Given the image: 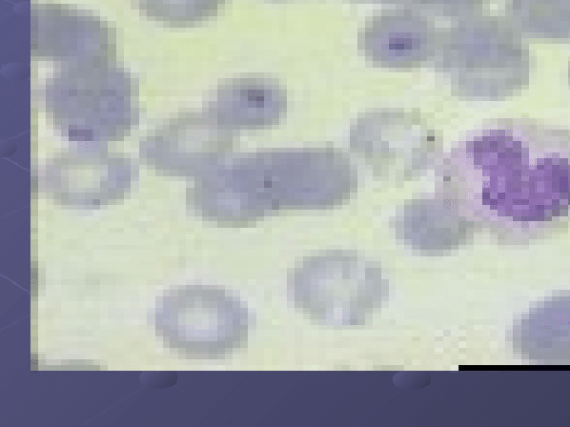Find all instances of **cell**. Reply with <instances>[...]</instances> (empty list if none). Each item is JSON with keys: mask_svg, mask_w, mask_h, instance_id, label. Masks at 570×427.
<instances>
[{"mask_svg": "<svg viewBox=\"0 0 570 427\" xmlns=\"http://www.w3.org/2000/svg\"><path fill=\"white\" fill-rule=\"evenodd\" d=\"M451 199L474 230L523 245L570 229V129L500 118L451 157Z\"/></svg>", "mask_w": 570, "mask_h": 427, "instance_id": "1", "label": "cell"}, {"mask_svg": "<svg viewBox=\"0 0 570 427\" xmlns=\"http://www.w3.org/2000/svg\"><path fill=\"white\" fill-rule=\"evenodd\" d=\"M53 128L68 141L108 145L122 141L139 121V87L111 61L61 67L41 89Z\"/></svg>", "mask_w": 570, "mask_h": 427, "instance_id": "2", "label": "cell"}, {"mask_svg": "<svg viewBox=\"0 0 570 427\" xmlns=\"http://www.w3.org/2000/svg\"><path fill=\"white\" fill-rule=\"evenodd\" d=\"M288 297L313 322L366 324L389 297L379 262L355 250H326L305 257L288 271Z\"/></svg>", "mask_w": 570, "mask_h": 427, "instance_id": "3", "label": "cell"}, {"mask_svg": "<svg viewBox=\"0 0 570 427\" xmlns=\"http://www.w3.org/2000/svg\"><path fill=\"white\" fill-rule=\"evenodd\" d=\"M450 44L451 72L460 95L501 101L528 89L529 46L505 16L465 17L452 28Z\"/></svg>", "mask_w": 570, "mask_h": 427, "instance_id": "4", "label": "cell"}, {"mask_svg": "<svg viewBox=\"0 0 570 427\" xmlns=\"http://www.w3.org/2000/svg\"><path fill=\"white\" fill-rule=\"evenodd\" d=\"M155 332L165 347L188 358L215 359L247 346L248 308L210 285H186L158 299Z\"/></svg>", "mask_w": 570, "mask_h": 427, "instance_id": "5", "label": "cell"}, {"mask_svg": "<svg viewBox=\"0 0 570 427\" xmlns=\"http://www.w3.org/2000/svg\"><path fill=\"white\" fill-rule=\"evenodd\" d=\"M138 163L101 145L76 143L41 166L37 190L56 205L96 210L125 199L138 180Z\"/></svg>", "mask_w": 570, "mask_h": 427, "instance_id": "6", "label": "cell"}, {"mask_svg": "<svg viewBox=\"0 0 570 427\" xmlns=\"http://www.w3.org/2000/svg\"><path fill=\"white\" fill-rule=\"evenodd\" d=\"M230 131L208 111L166 119L139 142L140 162L157 175L194 180L223 162L232 149Z\"/></svg>", "mask_w": 570, "mask_h": 427, "instance_id": "7", "label": "cell"}, {"mask_svg": "<svg viewBox=\"0 0 570 427\" xmlns=\"http://www.w3.org/2000/svg\"><path fill=\"white\" fill-rule=\"evenodd\" d=\"M31 53L67 66L111 61L114 30L99 17L56 3L31 7Z\"/></svg>", "mask_w": 570, "mask_h": 427, "instance_id": "8", "label": "cell"}, {"mask_svg": "<svg viewBox=\"0 0 570 427\" xmlns=\"http://www.w3.org/2000/svg\"><path fill=\"white\" fill-rule=\"evenodd\" d=\"M265 179L253 159L220 162L186 189V206L196 217L224 227L259 219L267 206Z\"/></svg>", "mask_w": 570, "mask_h": 427, "instance_id": "9", "label": "cell"}, {"mask_svg": "<svg viewBox=\"0 0 570 427\" xmlns=\"http://www.w3.org/2000/svg\"><path fill=\"white\" fill-rule=\"evenodd\" d=\"M514 351L547 364L570 363V295L557 296L530 309L513 325Z\"/></svg>", "mask_w": 570, "mask_h": 427, "instance_id": "10", "label": "cell"}, {"mask_svg": "<svg viewBox=\"0 0 570 427\" xmlns=\"http://www.w3.org/2000/svg\"><path fill=\"white\" fill-rule=\"evenodd\" d=\"M504 11L523 38L570 41V0H505Z\"/></svg>", "mask_w": 570, "mask_h": 427, "instance_id": "11", "label": "cell"}, {"mask_svg": "<svg viewBox=\"0 0 570 427\" xmlns=\"http://www.w3.org/2000/svg\"><path fill=\"white\" fill-rule=\"evenodd\" d=\"M225 0H135L140 13L167 27H190L215 16Z\"/></svg>", "mask_w": 570, "mask_h": 427, "instance_id": "12", "label": "cell"}, {"mask_svg": "<svg viewBox=\"0 0 570 427\" xmlns=\"http://www.w3.org/2000/svg\"><path fill=\"white\" fill-rule=\"evenodd\" d=\"M568 82L570 85V61L568 63Z\"/></svg>", "mask_w": 570, "mask_h": 427, "instance_id": "13", "label": "cell"}]
</instances>
